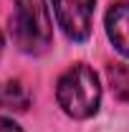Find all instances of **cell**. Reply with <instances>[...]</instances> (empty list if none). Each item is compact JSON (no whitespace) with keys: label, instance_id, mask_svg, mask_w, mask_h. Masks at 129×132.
Wrapping results in <instances>:
<instances>
[{"label":"cell","instance_id":"cell-1","mask_svg":"<svg viewBox=\"0 0 129 132\" xmlns=\"http://www.w3.org/2000/svg\"><path fill=\"white\" fill-rule=\"evenodd\" d=\"M10 36L13 43L23 53L41 56L46 53L53 38L51 15L43 0H15V10L10 18Z\"/></svg>","mask_w":129,"mask_h":132},{"label":"cell","instance_id":"cell-6","mask_svg":"<svg viewBox=\"0 0 129 132\" xmlns=\"http://www.w3.org/2000/svg\"><path fill=\"white\" fill-rule=\"evenodd\" d=\"M106 76H109V84H112V92L122 102H129V69L124 64H109Z\"/></svg>","mask_w":129,"mask_h":132},{"label":"cell","instance_id":"cell-7","mask_svg":"<svg viewBox=\"0 0 129 132\" xmlns=\"http://www.w3.org/2000/svg\"><path fill=\"white\" fill-rule=\"evenodd\" d=\"M0 132H23V130H20V125H15L13 119L0 117Z\"/></svg>","mask_w":129,"mask_h":132},{"label":"cell","instance_id":"cell-8","mask_svg":"<svg viewBox=\"0 0 129 132\" xmlns=\"http://www.w3.org/2000/svg\"><path fill=\"white\" fill-rule=\"evenodd\" d=\"M0 53H3V36H0Z\"/></svg>","mask_w":129,"mask_h":132},{"label":"cell","instance_id":"cell-5","mask_svg":"<svg viewBox=\"0 0 129 132\" xmlns=\"http://www.w3.org/2000/svg\"><path fill=\"white\" fill-rule=\"evenodd\" d=\"M31 107V94L20 81H0V109L25 112Z\"/></svg>","mask_w":129,"mask_h":132},{"label":"cell","instance_id":"cell-3","mask_svg":"<svg viewBox=\"0 0 129 132\" xmlns=\"http://www.w3.org/2000/svg\"><path fill=\"white\" fill-rule=\"evenodd\" d=\"M94 5L96 0H53V13L66 38L81 43L91 36Z\"/></svg>","mask_w":129,"mask_h":132},{"label":"cell","instance_id":"cell-4","mask_svg":"<svg viewBox=\"0 0 129 132\" xmlns=\"http://www.w3.org/2000/svg\"><path fill=\"white\" fill-rule=\"evenodd\" d=\"M106 33L114 48L129 56V3H116L106 13Z\"/></svg>","mask_w":129,"mask_h":132},{"label":"cell","instance_id":"cell-2","mask_svg":"<svg viewBox=\"0 0 129 132\" xmlns=\"http://www.w3.org/2000/svg\"><path fill=\"white\" fill-rule=\"evenodd\" d=\"M58 107L73 119H86L99 109L101 102V86L94 74V69L86 64H76L58 79L56 86Z\"/></svg>","mask_w":129,"mask_h":132}]
</instances>
